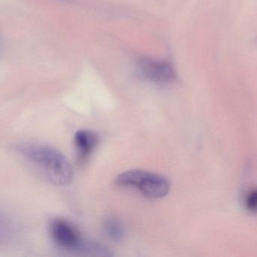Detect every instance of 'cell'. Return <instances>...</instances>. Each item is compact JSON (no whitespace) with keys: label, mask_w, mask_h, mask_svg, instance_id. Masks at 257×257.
Returning a JSON list of instances; mask_svg holds the SVG:
<instances>
[{"label":"cell","mask_w":257,"mask_h":257,"mask_svg":"<svg viewBox=\"0 0 257 257\" xmlns=\"http://www.w3.org/2000/svg\"><path fill=\"white\" fill-rule=\"evenodd\" d=\"M103 231L105 234L114 242H121L124 237V226L122 223L115 218H109L103 222Z\"/></svg>","instance_id":"6"},{"label":"cell","mask_w":257,"mask_h":257,"mask_svg":"<svg viewBox=\"0 0 257 257\" xmlns=\"http://www.w3.org/2000/svg\"><path fill=\"white\" fill-rule=\"evenodd\" d=\"M14 150L37 169L52 184L66 186L73 178V169L68 159L61 152L49 146L23 144Z\"/></svg>","instance_id":"1"},{"label":"cell","mask_w":257,"mask_h":257,"mask_svg":"<svg viewBox=\"0 0 257 257\" xmlns=\"http://www.w3.org/2000/svg\"><path fill=\"white\" fill-rule=\"evenodd\" d=\"M243 204L246 210L257 213V187L251 188L243 197Z\"/></svg>","instance_id":"7"},{"label":"cell","mask_w":257,"mask_h":257,"mask_svg":"<svg viewBox=\"0 0 257 257\" xmlns=\"http://www.w3.org/2000/svg\"><path fill=\"white\" fill-rule=\"evenodd\" d=\"M141 68L146 78L158 84L171 83L176 79V72L168 61L144 60Z\"/></svg>","instance_id":"4"},{"label":"cell","mask_w":257,"mask_h":257,"mask_svg":"<svg viewBox=\"0 0 257 257\" xmlns=\"http://www.w3.org/2000/svg\"><path fill=\"white\" fill-rule=\"evenodd\" d=\"M73 141L78 162L85 163L97 147L99 137L97 133L92 131L79 130L75 134Z\"/></svg>","instance_id":"5"},{"label":"cell","mask_w":257,"mask_h":257,"mask_svg":"<svg viewBox=\"0 0 257 257\" xmlns=\"http://www.w3.org/2000/svg\"><path fill=\"white\" fill-rule=\"evenodd\" d=\"M50 234L54 243L61 249L86 255L90 240L85 239L69 221L61 218L54 219L50 225Z\"/></svg>","instance_id":"3"},{"label":"cell","mask_w":257,"mask_h":257,"mask_svg":"<svg viewBox=\"0 0 257 257\" xmlns=\"http://www.w3.org/2000/svg\"><path fill=\"white\" fill-rule=\"evenodd\" d=\"M116 183L121 186L136 188L144 195L153 199L164 198L170 191V183L166 178L144 170L124 171L117 177Z\"/></svg>","instance_id":"2"}]
</instances>
